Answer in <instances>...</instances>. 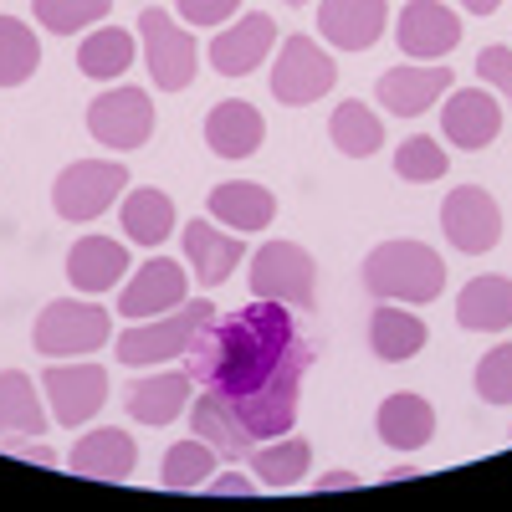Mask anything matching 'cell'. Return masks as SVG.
Returning a JSON list of instances; mask_svg holds the SVG:
<instances>
[{
	"mask_svg": "<svg viewBox=\"0 0 512 512\" xmlns=\"http://www.w3.org/2000/svg\"><path fill=\"white\" fill-rule=\"evenodd\" d=\"M313 349L297 338V318L287 303L272 297H251L246 308H236L231 318H210L195 344L185 349V374L205 390H216L226 400L256 395L287 369H308Z\"/></svg>",
	"mask_w": 512,
	"mask_h": 512,
	"instance_id": "cell-1",
	"label": "cell"
},
{
	"mask_svg": "<svg viewBox=\"0 0 512 512\" xmlns=\"http://www.w3.org/2000/svg\"><path fill=\"white\" fill-rule=\"evenodd\" d=\"M364 287L379 303H436L446 262L425 241H384L364 256Z\"/></svg>",
	"mask_w": 512,
	"mask_h": 512,
	"instance_id": "cell-2",
	"label": "cell"
},
{
	"mask_svg": "<svg viewBox=\"0 0 512 512\" xmlns=\"http://www.w3.org/2000/svg\"><path fill=\"white\" fill-rule=\"evenodd\" d=\"M216 318V308L205 303V297H195V303H180L175 318H149L139 328H128L113 338V354L118 364L128 369H149V364H169V359H185V349L195 344V333Z\"/></svg>",
	"mask_w": 512,
	"mask_h": 512,
	"instance_id": "cell-3",
	"label": "cell"
},
{
	"mask_svg": "<svg viewBox=\"0 0 512 512\" xmlns=\"http://www.w3.org/2000/svg\"><path fill=\"white\" fill-rule=\"evenodd\" d=\"M108 338H113V318L98 303H82V297H57V303H47L36 328H31L36 354H47V359H82V354L103 349Z\"/></svg>",
	"mask_w": 512,
	"mask_h": 512,
	"instance_id": "cell-4",
	"label": "cell"
},
{
	"mask_svg": "<svg viewBox=\"0 0 512 512\" xmlns=\"http://www.w3.org/2000/svg\"><path fill=\"white\" fill-rule=\"evenodd\" d=\"M123 190H128V169L118 159H77L57 175L52 205L62 221H98Z\"/></svg>",
	"mask_w": 512,
	"mask_h": 512,
	"instance_id": "cell-5",
	"label": "cell"
},
{
	"mask_svg": "<svg viewBox=\"0 0 512 512\" xmlns=\"http://www.w3.org/2000/svg\"><path fill=\"white\" fill-rule=\"evenodd\" d=\"M251 297H272L287 308H313L318 303V267L303 246L267 241L251 262Z\"/></svg>",
	"mask_w": 512,
	"mask_h": 512,
	"instance_id": "cell-6",
	"label": "cell"
},
{
	"mask_svg": "<svg viewBox=\"0 0 512 512\" xmlns=\"http://www.w3.org/2000/svg\"><path fill=\"white\" fill-rule=\"evenodd\" d=\"M333 88V57L313 36H287L272 62V98L287 108H308Z\"/></svg>",
	"mask_w": 512,
	"mask_h": 512,
	"instance_id": "cell-7",
	"label": "cell"
},
{
	"mask_svg": "<svg viewBox=\"0 0 512 512\" xmlns=\"http://www.w3.org/2000/svg\"><path fill=\"white\" fill-rule=\"evenodd\" d=\"M139 31H144V62H149V77L154 88L164 93H185L195 82V36L175 26V16L149 6L139 16Z\"/></svg>",
	"mask_w": 512,
	"mask_h": 512,
	"instance_id": "cell-8",
	"label": "cell"
},
{
	"mask_svg": "<svg viewBox=\"0 0 512 512\" xmlns=\"http://www.w3.org/2000/svg\"><path fill=\"white\" fill-rule=\"evenodd\" d=\"M441 231L461 256H482L502 241V210L482 185H461L441 205Z\"/></svg>",
	"mask_w": 512,
	"mask_h": 512,
	"instance_id": "cell-9",
	"label": "cell"
},
{
	"mask_svg": "<svg viewBox=\"0 0 512 512\" xmlns=\"http://www.w3.org/2000/svg\"><path fill=\"white\" fill-rule=\"evenodd\" d=\"M88 134L108 149H139L154 134V103L139 88H113L103 98H93L88 108Z\"/></svg>",
	"mask_w": 512,
	"mask_h": 512,
	"instance_id": "cell-10",
	"label": "cell"
},
{
	"mask_svg": "<svg viewBox=\"0 0 512 512\" xmlns=\"http://www.w3.org/2000/svg\"><path fill=\"white\" fill-rule=\"evenodd\" d=\"M41 390H47L52 415L62 425H88L108 400V369H98V364H47Z\"/></svg>",
	"mask_w": 512,
	"mask_h": 512,
	"instance_id": "cell-11",
	"label": "cell"
},
{
	"mask_svg": "<svg viewBox=\"0 0 512 512\" xmlns=\"http://www.w3.org/2000/svg\"><path fill=\"white\" fill-rule=\"evenodd\" d=\"M303 374L308 369H287V374H277L267 390H256V395H241V400H231L236 405V415H241V425L256 436V441H277V436H287L292 431V420H297V400H303Z\"/></svg>",
	"mask_w": 512,
	"mask_h": 512,
	"instance_id": "cell-12",
	"label": "cell"
},
{
	"mask_svg": "<svg viewBox=\"0 0 512 512\" xmlns=\"http://www.w3.org/2000/svg\"><path fill=\"white\" fill-rule=\"evenodd\" d=\"M395 41H400L405 57L436 62V57H446L461 41V16L451 6H441V0H410V6L400 11Z\"/></svg>",
	"mask_w": 512,
	"mask_h": 512,
	"instance_id": "cell-13",
	"label": "cell"
},
{
	"mask_svg": "<svg viewBox=\"0 0 512 512\" xmlns=\"http://www.w3.org/2000/svg\"><path fill=\"white\" fill-rule=\"evenodd\" d=\"M185 287H190V277L180 272V262L154 256V262H144V267L134 272V282L118 292V313H123V318H159V313H175V308L185 303Z\"/></svg>",
	"mask_w": 512,
	"mask_h": 512,
	"instance_id": "cell-14",
	"label": "cell"
},
{
	"mask_svg": "<svg viewBox=\"0 0 512 512\" xmlns=\"http://www.w3.org/2000/svg\"><path fill=\"white\" fill-rule=\"evenodd\" d=\"M390 26V6L384 0H323L318 6V31L338 52H364Z\"/></svg>",
	"mask_w": 512,
	"mask_h": 512,
	"instance_id": "cell-15",
	"label": "cell"
},
{
	"mask_svg": "<svg viewBox=\"0 0 512 512\" xmlns=\"http://www.w3.org/2000/svg\"><path fill=\"white\" fill-rule=\"evenodd\" d=\"M441 128L456 149H487L502 134V103L487 88H461L441 108Z\"/></svg>",
	"mask_w": 512,
	"mask_h": 512,
	"instance_id": "cell-16",
	"label": "cell"
},
{
	"mask_svg": "<svg viewBox=\"0 0 512 512\" xmlns=\"http://www.w3.org/2000/svg\"><path fill=\"white\" fill-rule=\"evenodd\" d=\"M277 47V21L272 16H241L231 31H221L216 41H210V62H216V72L226 77H246L262 67V57Z\"/></svg>",
	"mask_w": 512,
	"mask_h": 512,
	"instance_id": "cell-17",
	"label": "cell"
},
{
	"mask_svg": "<svg viewBox=\"0 0 512 512\" xmlns=\"http://www.w3.org/2000/svg\"><path fill=\"white\" fill-rule=\"evenodd\" d=\"M267 139V118L256 113L251 103L241 98H226L205 113V144L210 154H221V159H251L256 149H262Z\"/></svg>",
	"mask_w": 512,
	"mask_h": 512,
	"instance_id": "cell-18",
	"label": "cell"
},
{
	"mask_svg": "<svg viewBox=\"0 0 512 512\" xmlns=\"http://www.w3.org/2000/svg\"><path fill=\"white\" fill-rule=\"evenodd\" d=\"M190 425H195V436L210 441L216 456H226V461H246L256 451V436L241 425L236 405L226 395H216V390H205V395L190 400Z\"/></svg>",
	"mask_w": 512,
	"mask_h": 512,
	"instance_id": "cell-19",
	"label": "cell"
},
{
	"mask_svg": "<svg viewBox=\"0 0 512 512\" xmlns=\"http://www.w3.org/2000/svg\"><path fill=\"white\" fill-rule=\"evenodd\" d=\"M451 93V72L446 67H390L379 77V103L395 118H415L425 113L436 98Z\"/></svg>",
	"mask_w": 512,
	"mask_h": 512,
	"instance_id": "cell-20",
	"label": "cell"
},
{
	"mask_svg": "<svg viewBox=\"0 0 512 512\" xmlns=\"http://www.w3.org/2000/svg\"><path fill=\"white\" fill-rule=\"evenodd\" d=\"M67 466L77 477H93V482H123L128 472L139 466V446L128 441L123 431H113V425H103V431L82 436L67 456Z\"/></svg>",
	"mask_w": 512,
	"mask_h": 512,
	"instance_id": "cell-21",
	"label": "cell"
},
{
	"mask_svg": "<svg viewBox=\"0 0 512 512\" xmlns=\"http://www.w3.org/2000/svg\"><path fill=\"white\" fill-rule=\"evenodd\" d=\"M374 431H379L384 446H395V451H420L425 441L436 436V410H431V400H425V395L400 390V395H390V400L379 405Z\"/></svg>",
	"mask_w": 512,
	"mask_h": 512,
	"instance_id": "cell-22",
	"label": "cell"
},
{
	"mask_svg": "<svg viewBox=\"0 0 512 512\" xmlns=\"http://www.w3.org/2000/svg\"><path fill=\"white\" fill-rule=\"evenodd\" d=\"M195 400V379L185 369L175 374H149V379H134L128 384V415H134L139 425H169L185 405Z\"/></svg>",
	"mask_w": 512,
	"mask_h": 512,
	"instance_id": "cell-23",
	"label": "cell"
},
{
	"mask_svg": "<svg viewBox=\"0 0 512 512\" xmlns=\"http://www.w3.org/2000/svg\"><path fill=\"white\" fill-rule=\"evenodd\" d=\"M118 277H128V246L123 241L82 236L67 251V282L77 292H108V287H118Z\"/></svg>",
	"mask_w": 512,
	"mask_h": 512,
	"instance_id": "cell-24",
	"label": "cell"
},
{
	"mask_svg": "<svg viewBox=\"0 0 512 512\" xmlns=\"http://www.w3.org/2000/svg\"><path fill=\"white\" fill-rule=\"evenodd\" d=\"M456 323L466 333H502L512 323V277L487 272L477 282H466L456 297Z\"/></svg>",
	"mask_w": 512,
	"mask_h": 512,
	"instance_id": "cell-25",
	"label": "cell"
},
{
	"mask_svg": "<svg viewBox=\"0 0 512 512\" xmlns=\"http://www.w3.org/2000/svg\"><path fill=\"white\" fill-rule=\"evenodd\" d=\"M210 216L231 231H267L272 216H277V200L256 180H226V185L210 190Z\"/></svg>",
	"mask_w": 512,
	"mask_h": 512,
	"instance_id": "cell-26",
	"label": "cell"
},
{
	"mask_svg": "<svg viewBox=\"0 0 512 512\" xmlns=\"http://www.w3.org/2000/svg\"><path fill=\"white\" fill-rule=\"evenodd\" d=\"M180 241H185V262H190L195 282H205V287H221L241 267V241L221 236L210 221H190Z\"/></svg>",
	"mask_w": 512,
	"mask_h": 512,
	"instance_id": "cell-27",
	"label": "cell"
},
{
	"mask_svg": "<svg viewBox=\"0 0 512 512\" xmlns=\"http://www.w3.org/2000/svg\"><path fill=\"white\" fill-rule=\"evenodd\" d=\"M425 338H431L425 318H415V313H405V308H395V303H379L374 318H369V349H374V359H384V364L415 359V354L425 349Z\"/></svg>",
	"mask_w": 512,
	"mask_h": 512,
	"instance_id": "cell-28",
	"label": "cell"
},
{
	"mask_svg": "<svg viewBox=\"0 0 512 512\" xmlns=\"http://www.w3.org/2000/svg\"><path fill=\"white\" fill-rule=\"evenodd\" d=\"M41 431H47V410H41L31 374L6 369L0 374V441L6 436H41Z\"/></svg>",
	"mask_w": 512,
	"mask_h": 512,
	"instance_id": "cell-29",
	"label": "cell"
},
{
	"mask_svg": "<svg viewBox=\"0 0 512 512\" xmlns=\"http://www.w3.org/2000/svg\"><path fill=\"white\" fill-rule=\"evenodd\" d=\"M328 139L338 144V154L369 159V154H379V144H384V123H379V113H369V103L344 98V103L333 108V118H328Z\"/></svg>",
	"mask_w": 512,
	"mask_h": 512,
	"instance_id": "cell-30",
	"label": "cell"
},
{
	"mask_svg": "<svg viewBox=\"0 0 512 512\" xmlns=\"http://www.w3.org/2000/svg\"><path fill=\"white\" fill-rule=\"evenodd\" d=\"M169 231H175V200L164 190L123 195V236H134L139 246H159Z\"/></svg>",
	"mask_w": 512,
	"mask_h": 512,
	"instance_id": "cell-31",
	"label": "cell"
},
{
	"mask_svg": "<svg viewBox=\"0 0 512 512\" xmlns=\"http://www.w3.org/2000/svg\"><path fill=\"white\" fill-rule=\"evenodd\" d=\"M128 62H134V36L118 31V26L93 31V36L77 47V67H82V77H98V82L123 77V72H128Z\"/></svg>",
	"mask_w": 512,
	"mask_h": 512,
	"instance_id": "cell-32",
	"label": "cell"
},
{
	"mask_svg": "<svg viewBox=\"0 0 512 512\" xmlns=\"http://www.w3.org/2000/svg\"><path fill=\"white\" fill-rule=\"evenodd\" d=\"M36 67H41L36 31L16 16H0V88H21Z\"/></svg>",
	"mask_w": 512,
	"mask_h": 512,
	"instance_id": "cell-33",
	"label": "cell"
},
{
	"mask_svg": "<svg viewBox=\"0 0 512 512\" xmlns=\"http://www.w3.org/2000/svg\"><path fill=\"white\" fill-rule=\"evenodd\" d=\"M256 461V477H262L267 487H292V482H303L308 477V466H313V446L303 436H292V441H272L262 451H251Z\"/></svg>",
	"mask_w": 512,
	"mask_h": 512,
	"instance_id": "cell-34",
	"label": "cell"
},
{
	"mask_svg": "<svg viewBox=\"0 0 512 512\" xmlns=\"http://www.w3.org/2000/svg\"><path fill=\"white\" fill-rule=\"evenodd\" d=\"M210 472H216V446L200 441V436L164 451V487H169V492H190V487H200Z\"/></svg>",
	"mask_w": 512,
	"mask_h": 512,
	"instance_id": "cell-35",
	"label": "cell"
},
{
	"mask_svg": "<svg viewBox=\"0 0 512 512\" xmlns=\"http://www.w3.org/2000/svg\"><path fill=\"white\" fill-rule=\"evenodd\" d=\"M31 11L52 36H67V31H82V26L103 21L113 11V0H31Z\"/></svg>",
	"mask_w": 512,
	"mask_h": 512,
	"instance_id": "cell-36",
	"label": "cell"
},
{
	"mask_svg": "<svg viewBox=\"0 0 512 512\" xmlns=\"http://www.w3.org/2000/svg\"><path fill=\"white\" fill-rule=\"evenodd\" d=\"M451 169V154H441V144L436 139H405L400 144V154H395V175L400 180H410V185H431V180H441Z\"/></svg>",
	"mask_w": 512,
	"mask_h": 512,
	"instance_id": "cell-37",
	"label": "cell"
},
{
	"mask_svg": "<svg viewBox=\"0 0 512 512\" xmlns=\"http://www.w3.org/2000/svg\"><path fill=\"white\" fill-rule=\"evenodd\" d=\"M477 395L487 405H512V344H497L477 364Z\"/></svg>",
	"mask_w": 512,
	"mask_h": 512,
	"instance_id": "cell-38",
	"label": "cell"
},
{
	"mask_svg": "<svg viewBox=\"0 0 512 512\" xmlns=\"http://www.w3.org/2000/svg\"><path fill=\"white\" fill-rule=\"evenodd\" d=\"M477 77L487 88H502V98L512 103V47H482L477 52Z\"/></svg>",
	"mask_w": 512,
	"mask_h": 512,
	"instance_id": "cell-39",
	"label": "cell"
},
{
	"mask_svg": "<svg viewBox=\"0 0 512 512\" xmlns=\"http://www.w3.org/2000/svg\"><path fill=\"white\" fill-rule=\"evenodd\" d=\"M236 6L241 0H180V16L190 26H221V21L236 16Z\"/></svg>",
	"mask_w": 512,
	"mask_h": 512,
	"instance_id": "cell-40",
	"label": "cell"
},
{
	"mask_svg": "<svg viewBox=\"0 0 512 512\" xmlns=\"http://www.w3.org/2000/svg\"><path fill=\"white\" fill-rule=\"evenodd\" d=\"M210 492H216V497H256V482H246L241 472H226V477L210 482Z\"/></svg>",
	"mask_w": 512,
	"mask_h": 512,
	"instance_id": "cell-41",
	"label": "cell"
},
{
	"mask_svg": "<svg viewBox=\"0 0 512 512\" xmlns=\"http://www.w3.org/2000/svg\"><path fill=\"white\" fill-rule=\"evenodd\" d=\"M354 487H364L354 472H323V477L313 482V492H354Z\"/></svg>",
	"mask_w": 512,
	"mask_h": 512,
	"instance_id": "cell-42",
	"label": "cell"
},
{
	"mask_svg": "<svg viewBox=\"0 0 512 512\" xmlns=\"http://www.w3.org/2000/svg\"><path fill=\"white\" fill-rule=\"evenodd\" d=\"M16 461H31V466H57V451L52 446H11Z\"/></svg>",
	"mask_w": 512,
	"mask_h": 512,
	"instance_id": "cell-43",
	"label": "cell"
},
{
	"mask_svg": "<svg viewBox=\"0 0 512 512\" xmlns=\"http://www.w3.org/2000/svg\"><path fill=\"white\" fill-rule=\"evenodd\" d=\"M461 6H466V11H472V16H492V11L502 6V0H461Z\"/></svg>",
	"mask_w": 512,
	"mask_h": 512,
	"instance_id": "cell-44",
	"label": "cell"
},
{
	"mask_svg": "<svg viewBox=\"0 0 512 512\" xmlns=\"http://www.w3.org/2000/svg\"><path fill=\"white\" fill-rule=\"evenodd\" d=\"M287 6H308V0H287Z\"/></svg>",
	"mask_w": 512,
	"mask_h": 512,
	"instance_id": "cell-45",
	"label": "cell"
}]
</instances>
